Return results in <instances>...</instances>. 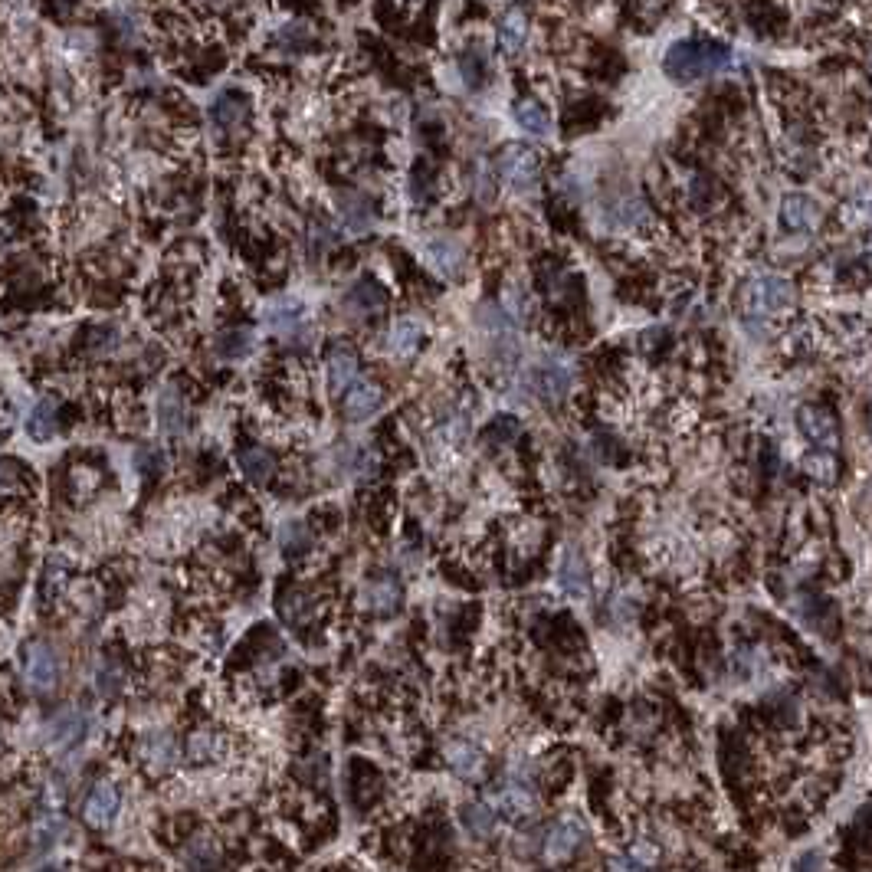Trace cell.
I'll list each match as a JSON object with an SVG mask.
<instances>
[{
    "mask_svg": "<svg viewBox=\"0 0 872 872\" xmlns=\"http://www.w3.org/2000/svg\"><path fill=\"white\" fill-rule=\"evenodd\" d=\"M138 758L151 774H171L181 761V745L171 732H148L138 745Z\"/></svg>",
    "mask_w": 872,
    "mask_h": 872,
    "instance_id": "8992f818",
    "label": "cell"
},
{
    "mask_svg": "<svg viewBox=\"0 0 872 872\" xmlns=\"http://www.w3.org/2000/svg\"><path fill=\"white\" fill-rule=\"evenodd\" d=\"M443 758L446 764L453 768V774H459L463 781H476V777L482 774V768H486V754H482L479 745H473L469 738H453L446 741L443 748Z\"/></svg>",
    "mask_w": 872,
    "mask_h": 872,
    "instance_id": "ac0fdd59",
    "label": "cell"
},
{
    "mask_svg": "<svg viewBox=\"0 0 872 872\" xmlns=\"http://www.w3.org/2000/svg\"><path fill=\"white\" fill-rule=\"evenodd\" d=\"M315 597L312 591H302V587H296V591H286L279 597V617L292 623V627H299V623H309L315 617Z\"/></svg>",
    "mask_w": 872,
    "mask_h": 872,
    "instance_id": "f1b7e54d",
    "label": "cell"
},
{
    "mask_svg": "<svg viewBox=\"0 0 872 872\" xmlns=\"http://www.w3.org/2000/svg\"><path fill=\"white\" fill-rule=\"evenodd\" d=\"M741 305L745 312L754 318H768V315H781L784 309L794 305V286L791 279L774 276V273H761L754 276L745 292H741Z\"/></svg>",
    "mask_w": 872,
    "mask_h": 872,
    "instance_id": "7a4b0ae2",
    "label": "cell"
},
{
    "mask_svg": "<svg viewBox=\"0 0 872 872\" xmlns=\"http://www.w3.org/2000/svg\"><path fill=\"white\" fill-rule=\"evenodd\" d=\"M571 384H574V371H571V364H564V361H558V358H545L541 364H535V371H532V387H535V394H538L541 400H548V404H558V400L568 397Z\"/></svg>",
    "mask_w": 872,
    "mask_h": 872,
    "instance_id": "52a82bcc",
    "label": "cell"
},
{
    "mask_svg": "<svg viewBox=\"0 0 872 872\" xmlns=\"http://www.w3.org/2000/svg\"><path fill=\"white\" fill-rule=\"evenodd\" d=\"M253 348H256V338L250 328H227V332L217 338V355L227 361H240L246 355H253Z\"/></svg>",
    "mask_w": 872,
    "mask_h": 872,
    "instance_id": "d6a6232c",
    "label": "cell"
},
{
    "mask_svg": "<svg viewBox=\"0 0 872 872\" xmlns=\"http://www.w3.org/2000/svg\"><path fill=\"white\" fill-rule=\"evenodd\" d=\"M155 417H158L161 433H168V436H181V433L187 430V404H184L181 391H174V387H164V391L158 394Z\"/></svg>",
    "mask_w": 872,
    "mask_h": 872,
    "instance_id": "603a6c76",
    "label": "cell"
},
{
    "mask_svg": "<svg viewBox=\"0 0 872 872\" xmlns=\"http://www.w3.org/2000/svg\"><path fill=\"white\" fill-rule=\"evenodd\" d=\"M797 872H823V856H820V853H807V856H800Z\"/></svg>",
    "mask_w": 872,
    "mask_h": 872,
    "instance_id": "f35d334b",
    "label": "cell"
},
{
    "mask_svg": "<svg viewBox=\"0 0 872 872\" xmlns=\"http://www.w3.org/2000/svg\"><path fill=\"white\" fill-rule=\"evenodd\" d=\"M804 466H807V473H810L813 479H820V482H833V479H836V459H833V453H827V450L810 453V456L804 459Z\"/></svg>",
    "mask_w": 872,
    "mask_h": 872,
    "instance_id": "d590c367",
    "label": "cell"
},
{
    "mask_svg": "<svg viewBox=\"0 0 872 872\" xmlns=\"http://www.w3.org/2000/svg\"><path fill=\"white\" fill-rule=\"evenodd\" d=\"M499 178L515 194L535 191V184L541 178V158H538V151L528 148V145H505L502 155H499Z\"/></svg>",
    "mask_w": 872,
    "mask_h": 872,
    "instance_id": "3957f363",
    "label": "cell"
},
{
    "mask_svg": "<svg viewBox=\"0 0 872 872\" xmlns=\"http://www.w3.org/2000/svg\"><path fill=\"white\" fill-rule=\"evenodd\" d=\"M207 115H210V125H214L217 135L233 138L246 122H250V105H246V99H240V96H220L214 105H210Z\"/></svg>",
    "mask_w": 872,
    "mask_h": 872,
    "instance_id": "44dd1931",
    "label": "cell"
},
{
    "mask_svg": "<svg viewBox=\"0 0 872 872\" xmlns=\"http://www.w3.org/2000/svg\"><path fill=\"white\" fill-rule=\"evenodd\" d=\"M263 322H266L269 332L279 335L282 341H292L305 332V309L296 299H276V302L266 305Z\"/></svg>",
    "mask_w": 872,
    "mask_h": 872,
    "instance_id": "4fadbf2b",
    "label": "cell"
},
{
    "mask_svg": "<svg viewBox=\"0 0 872 872\" xmlns=\"http://www.w3.org/2000/svg\"><path fill=\"white\" fill-rule=\"evenodd\" d=\"M869 430H872V407H869Z\"/></svg>",
    "mask_w": 872,
    "mask_h": 872,
    "instance_id": "7bdbcfd3",
    "label": "cell"
},
{
    "mask_svg": "<svg viewBox=\"0 0 872 872\" xmlns=\"http://www.w3.org/2000/svg\"><path fill=\"white\" fill-rule=\"evenodd\" d=\"M492 804H496V813H502V817H509L515 823L532 820L538 813V797L532 787L522 781H505L499 791L492 794Z\"/></svg>",
    "mask_w": 872,
    "mask_h": 872,
    "instance_id": "9c48e42d",
    "label": "cell"
},
{
    "mask_svg": "<svg viewBox=\"0 0 872 872\" xmlns=\"http://www.w3.org/2000/svg\"><path fill=\"white\" fill-rule=\"evenodd\" d=\"M23 679L33 692H53L63 679V656L53 643L33 640L27 646V663H23Z\"/></svg>",
    "mask_w": 872,
    "mask_h": 872,
    "instance_id": "277c9868",
    "label": "cell"
},
{
    "mask_svg": "<svg viewBox=\"0 0 872 872\" xmlns=\"http://www.w3.org/2000/svg\"><path fill=\"white\" fill-rule=\"evenodd\" d=\"M732 66V50L715 40H679L663 56V73L673 82H695L705 76H718Z\"/></svg>",
    "mask_w": 872,
    "mask_h": 872,
    "instance_id": "6da1fadb",
    "label": "cell"
},
{
    "mask_svg": "<svg viewBox=\"0 0 872 872\" xmlns=\"http://www.w3.org/2000/svg\"><path fill=\"white\" fill-rule=\"evenodd\" d=\"M240 473L253 482V486H266L276 476V456L266 446H246L240 453Z\"/></svg>",
    "mask_w": 872,
    "mask_h": 872,
    "instance_id": "83f0119b",
    "label": "cell"
},
{
    "mask_svg": "<svg viewBox=\"0 0 872 872\" xmlns=\"http://www.w3.org/2000/svg\"><path fill=\"white\" fill-rule=\"evenodd\" d=\"M463 73H466V79H469V86H476V82H482L486 79V60H476V53H466L463 56Z\"/></svg>",
    "mask_w": 872,
    "mask_h": 872,
    "instance_id": "74e56055",
    "label": "cell"
},
{
    "mask_svg": "<svg viewBox=\"0 0 872 872\" xmlns=\"http://www.w3.org/2000/svg\"><path fill=\"white\" fill-rule=\"evenodd\" d=\"M181 863L187 872H220L223 869V850L214 836L197 833L184 843L181 850Z\"/></svg>",
    "mask_w": 872,
    "mask_h": 872,
    "instance_id": "e0dca14e",
    "label": "cell"
},
{
    "mask_svg": "<svg viewBox=\"0 0 872 872\" xmlns=\"http://www.w3.org/2000/svg\"><path fill=\"white\" fill-rule=\"evenodd\" d=\"M584 823L577 820V817H561L555 827L548 830V836H545V863H551V866H558V863H564V859H571L574 853H577V846L584 843Z\"/></svg>",
    "mask_w": 872,
    "mask_h": 872,
    "instance_id": "ba28073f",
    "label": "cell"
},
{
    "mask_svg": "<svg viewBox=\"0 0 872 872\" xmlns=\"http://www.w3.org/2000/svg\"><path fill=\"white\" fill-rule=\"evenodd\" d=\"M341 305H345V309L351 312V315H358V318H368V315H377L387 305V296H384V289L377 286V282H371V279H361V282H355V286H351L348 292H345V299H341Z\"/></svg>",
    "mask_w": 872,
    "mask_h": 872,
    "instance_id": "cb8c5ba5",
    "label": "cell"
},
{
    "mask_svg": "<svg viewBox=\"0 0 872 872\" xmlns=\"http://www.w3.org/2000/svg\"><path fill=\"white\" fill-rule=\"evenodd\" d=\"M358 374H361V361L355 355V348L335 345L332 351H328V358H325V377H328V391H332L335 397L345 394L348 387L358 381Z\"/></svg>",
    "mask_w": 872,
    "mask_h": 872,
    "instance_id": "9a60e30c",
    "label": "cell"
},
{
    "mask_svg": "<svg viewBox=\"0 0 872 872\" xmlns=\"http://www.w3.org/2000/svg\"><path fill=\"white\" fill-rule=\"evenodd\" d=\"M56 430H60V400H56V397H43L40 404L30 410L27 433L37 443H46V440H53Z\"/></svg>",
    "mask_w": 872,
    "mask_h": 872,
    "instance_id": "4316f807",
    "label": "cell"
},
{
    "mask_svg": "<svg viewBox=\"0 0 872 872\" xmlns=\"http://www.w3.org/2000/svg\"><path fill=\"white\" fill-rule=\"evenodd\" d=\"M279 545H282V555L286 558H305L312 551V545H315V538H312V528L305 525V522H286L282 525V532H279Z\"/></svg>",
    "mask_w": 872,
    "mask_h": 872,
    "instance_id": "1f68e13d",
    "label": "cell"
},
{
    "mask_svg": "<svg viewBox=\"0 0 872 872\" xmlns=\"http://www.w3.org/2000/svg\"><path fill=\"white\" fill-rule=\"evenodd\" d=\"M459 823H463V830L473 840H492V833H496V810L489 804H463Z\"/></svg>",
    "mask_w": 872,
    "mask_h": 872,
    "instance_id": "f546056e",
    "label": "cell"
},
{
    "mask_svg": "<svg viewBox=\"0 0 872 872\" xmlns=\"http://www.w3.org/2000/svg\"><path fill=\"white\" fill-rule=\"evenodd\" d=\"M96 686L102 695H119L125 692L128 686V673L122 663H115V659H105V663L96 669Z\"/></svg>",
    "mask_w": 872,
    "mask_h": 872,
    "instance_id": "e575fe53",
    "label": "cell"
},
{
    "mask_svg": "<svg viewBox=\"0 0 872 872\" xmlns=\"http://www.w3.org/2000/svg\"><path fill=\"white\" fill-rule=\"evenodd\" d=\"M610 872H643V866L636 859H614L610 863Z\"/></svg>",
    "mask_w": 872,
    "mask_h": 872,
    "instance_id": "60d3db41",
    "label": "cell"
},
{
    "mask_svg": "<svg viewBox=\"0 0 872 872\" xmlns=\"http://www.w3.org/2000/svg\"><path fill=\"white\" fill-rule=\"evenodd\" d=\"M341 220H345V227H348V230L364 233V230H371V223H374V210L368 207V200H361V197H345V200H341Z\"/></svg>",
    "mask_w": 872,
    "mask_h": 872,
    "instance_id": "836d02e7",
    "label": "cell"
},
{
    "mask_svg": "<svg viewBox=\"0 0 872 872\" xmlns=\"http://www.w3.org/2000/svg\"><path fill=\"white\" fill-rule=\"evenodd\" d=\"M86 728H89V718L79 709H63L46 722V745L53 751H66L86 738Z\"/></svg>",
    "mask_w": 872,
    "mask_h": 872,
    "instance_id": "5bb4252c",
    "label": "cell"
},
{
    "mask_svg": "<svg viewBox=\"0 0 872 872\" xmlns=\"http://www.w3.org/2000/svg\"><path fill=\"white\" fill-rule=\"evenodd\" d=\"M227 751V741L217 732V728H194L184 741V758L197 764V768H207V764H217Z\"/></svg>",
    "mask_w": 872,
    "mask_h": 872,
    "instance_id": "d6986e66",
    "label": "cell"
},
{
    "mask_svg": "<svg viewBox=\"0 0 872 872\" xmlns=\"http://www.w3.org/2000/svg\"><path fill=\"white\" fill-rule=\"evenodd\" d=\"M496 37H499V46L505 56H518L525 50L528 43V17L525 10H505V14L499 17V27H496Z\"/></svg>",
    "mask_w": 872,
    "mask_h": 872,
    "instance_id": "d4e9b609",
    "label": "cell"
},
{
    "mask_svg": "<svg viewBox=\"0 0 872 872\" xmlns=\"http://www.w3.org/2000/svg\"><path fill=\"white\" fill-rule=\"evenodd\" d=\"M633 859H643V863H653V859H656L653 843H646V840L636 843V846H633Z\"/></svg>",
    "mask_w": 872,
    "mask_h": 872,
    "instance_id": "ab89813d",
    "label": "cell"
},
{
    "mask_svg": "<svg viewBox=\"0 0 872 872\" xmlns=\"http://www.w3.org/2000/svg\"><path fill=\"white\" fill-rule=\"evenodd\" d=\"M515 122L522 132L535 135V138H545L551 132V115L545 112V105L535 102V99H518L515 102Z\"/></svg>",
    "mask_w": 872,
    "mask_h": 872,
    "instance_id": "4dcf8cb0",
    "label": "cell"
},
{
    "mask_svg": "<svg viewBox=\"0 0 872 872\" xmlns=\"http://www.w3.org/2000/svg\"><path fill=\"white\" fill-rule=\"evenodd\" d=\"M40 872H63V869H40Z\"/></svg>",
    "mask_w": 872,
    "mask_h": 872,
    "instance_id": "b9f144b4",
    "label": "cell"
},
{
    "mask_svg": "<svg viewBox=\"0 0 872 872\" xmlns=\"http://www.w3.org/2000/svg\"><path fill=\"white\" fill-rule=\"evenodd\" d=\"M400 600H404V591H400V581L391 574H377L361 587V607L371 610V614H381V617L394 614Z\"/></svg>",
    "mask_w": 872,
    "mask_h": 872,
    "instance_id": "2e32d148",
    "label": "cell"
},
{
    "mask_svg": "<svg viewBox=\"0 0 872 872\" xmlns=\"http://www.w3.org/2000/svg\"><path fill=\"white\" fill-rule=\"evenodd\" d=\"M279 40L286 43L289 50H302V46H309L315 37H312V30L305 27V23H289V27H282Z\"/></svg>",
    "mask_w": 872,
    "mask_h": 872,
    "instance_id": "8d00e7d4",
    "label": "cell"
},
{
    "mask_svg": "<svg viewBox=\"0 0 872 872\" xmlns=\"http://www.w3.org/2000/svg\"><path fill=\"white\" fill-rule=\"evenodd\" d=\"M381 404H384V391L374 381H361V377L341 394V414L351 423L371 420L377 410H381Z\"/></svg>",
    "mask_w": 872,
    "mask_h": 872,
    "instance_id": "8fae6325",
    "label": "cell"
},
{
    "mask_svg": "<svg viewBox=\"0 0 872 872\" xmlns=\"http://www.w3.org/2000/svg\"><path fill=\"white\" fill-rule=\"evenodd\" d=\"M384 338H387L384 345L394 358H410L420 348L423 328H420V322H414V318H397V322L387 328Z\"/></svg>",
    "mask_w": 872,
    "mask_h": 872,
    "instance_id": "484cf974",
    "label": "cell"
},
{
    "mask_svg": "<svg viewBox=\"0 0 872 872\" xmlns=\"http://www.w3.org/2000/svg\"><path fill=\"white\" fill-rule=\"evenodd\" d=\"M781 223L794 233H813L820 227V207L810 194H787L781 200Z\"/></svg>",
    "mask_w": 872,
    "mask_h": 872,
    "instance_id": "ffe728a7",
    "label": "cell"
},
{
    "mask_svg": "<svg viewBox=\"0 0 872 872\" xmlns=\"http://www.w3.org/2000/svg\"><path fill=\"white\" fill-rule=\"evenodd\" d=\"M555 577H558V587L564 594H571V597L591 594V574H587V561L581 558V551H574V548L564 551Z\"/></svg>",
    "mask_w": 872,
    "mask_h": 872,
    "instance_id": "7402d4cb",
    "label": "cell"
},
{
    "mask_svg": "<svg viewBox=\"0 0 872 872\" xmlns=\"http://www.w3.org/2000/svg\"><path fill=\"white\" fill-rule=\"evenodd\" d=\"M797 423L804 430L807 440L817 446V450L833 453L840 446V430H836V420L830 417V410H823L817 404H807L797 410Z\"/></svg>",
    "mask_w": 872,
    "mask_h": 872,
    "instance_id": "30bf717a",
    "label": "cell"
},
{
    "mask_svg": "<svg viewBox=\"0 0 872 872\" xmlns=\"http://www.w3.org/2000/svg\"><path fill=\"white\" fill-rule=\"evenodd\" d=\"M122 810V791L112 781H96L89 787L86 804H82V820L92 830H105L112 827V820L119 817Z\"/></svg>",
    "mask_w": 872,
    "mask_h": 872,
    "instance_id": "5b68a950",
    "label": "cell"
},
{
    "mask_svg": "<svg viewBox=\"0 0 872 872\" xmlns=\"http://www.w3.org/2000/svg\"><path fill=\"white\" fill-rule=\"evenodd\" d=\"M423 256H427L433 273L443 276V279H459V276H463V269H466V253L453 237L427 240V243H423Z\"/></svg>",
    "mask_w": 872,
    "mask_h": 872,
    "instance_id": "7c38bea8",
    "label": "cell"
}]
</instances>
